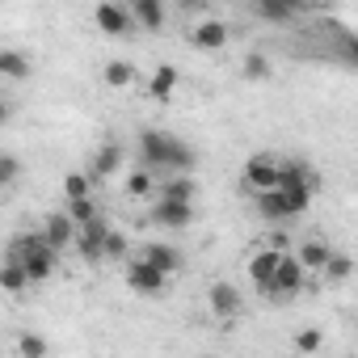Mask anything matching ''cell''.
Segmentation results:
<instances>
[{
    "label": "cell",
    "mask_w": 358,
    "mask_h": 358,
    "mask_svg": "<svg viewBox=\"0 0 358 358\" xmlns=\"http://www.w3.org/2000/svg\"><path fill=\"white\" fill-rule=\"evenodd\" d=\"M89 169H93L89 177H114V173L122 169V143H114V139H110V143H101V148H97V156L89 160Z\"/></svg>",
    "instance_id": "obj_16"
},
{
    "label": "cell",
    "mask_w": 358,
    "mask_h": 358,
    "mask_svg": "<svg viewBox=\"0 0 358 358\" xmlns=\"http://www.w3.org/2000/svg\"><path fill=\"white\" fill-rule=\"evenodd\" d=\"M101 76H106L110 89H131V85H135V64H131V59H110Z\"/></svg>",
    "instance_id": "obj_20"
},
{
    "label": "cell",
    "mask_w": 358,
    "mask_h": 358,
    "mask_svg": "<svg viewBox=\"0 0 358 358\" xmlns=\"http://www.w3.org/2000/svg\"><path fill=\"white\" fill-rule=\"evenodd\" d=\"M320 274H324V278H333V282H345V278L354 274V262H350L345 253H333V257H329V266H324Z\"/></svg>",
    "instance_id": "obj_29"
},
{
    "label": "cell",
    "mask_w": 358,
    "mask_h": 358,
    "mask_svg": "<svg viewBox=\"0 0 358 358\" xmlns=\"http://www.w3.org/2000/svg\"><path fill=\"white\" fill-rule=\"evenodd\" d=\"M76 228H85V224H93L97 220V203L93 199H80V203H68V211H64Z\"/></svg>",
    "instance_id": "obj_27"
},
{
    "label": "cell",
    "mask_w": 358,
    "mask_h": 358,
    "mask_svg": "<svg viewBox=\"0 0 358 358\" xmlns=\"http://www.w3.org/2000/svg\"><path fill=\"white\" fill-rule=\"evenodd\" d=\"M127 194H131V199H148V194H156V173L135 169V173L127 177Z\"/></svg>",
    "instance_id": "obj_23"
},
{
    "label": "cell",
    "mask_w": 358,
    "mask_h": 358,
    "mask_svg": "<svg viewBox=\"0 0 358 358\" xmlns=\"http://www.w3.org/2000/svg\"><path fill=\"white\" fill-rule=\"evenodd\" d=\"M278 257H282L278 249H257V253L249 257V278H253L262 291L270 287V278H274V270H278Z\"/></svg>",
    "instance_id": "obj_17"
},
{
    "label": "cell",
    "mask_w": 358,
    "mask_h": 358,
    "mask_svg": "<svg viewBox=\"0 0 358 358\" xmlns=\"http://www.w3.org/2000/svg\"><path fill=\"white\" fill-rule=\"evenodd\" d=\"M22 182V160L13 152H0V190H9Z\"/></svg>",
    "instance_id": "obj_26"
},
{
    "label": "cell",
    "mask_w": 358,
    "mask_h": 358,
    "mask_svg": "<svg viewBox=\"0 0 358 358\" xmlns=\"http://www.w3.org/2000/svg\"><path fill=\"white\" fill-rule=\"evenodd\" d=\"M9 118H13V106H9V101H5V97H0V127H5V122H9Z\"/></svg>",
    "instance_id": "obj_32"
},
{
    "label": "cell",
    "mask_w": 358,
    "mask_h": 358,
    "mask_svg": "<svg viewBox=\"0 0 358 358\" xmlns=\"http://www.w3.org/2000/svg\"><path fill=\"white\" fill-rule=\"evenodd\" d=\"M156 199H160V203H194V199H199V182H194L190 173L160 177V182H156Z\"/></svg>",
    "instance_id": "obj_8"
},
{
    "label": "cell",
    "mask_w": 358,
    "mask_h": 358,
    "mask_svg": "<svg viewBox=\"0 0 358 358\" xmlns=\"http://www.w3.org/2000/svg\"><path fill=\"white\" fill-rule=\"evenodd\" d=\"M5 257H13V262L26 270L30 287H34V282H47V278L59 270V253H55L38 232H17V236L9 241V253H5Z\"/></svg>",
    "instance_id": "obj_2"
},
{
    "label": "cell",
    "mask_w": 358,
    "mask_h": 358,
    "mask_svg": "<svg viewBox=\"0 0 358 358\" xmlns=\"http://www.w3.org/2000/svg\"><path fill=\"white\" fill-rule=\"evenodd\" d=\"M199 164V152L190 143H182L173 131H139V169L173 177V173H190Z\"/></svg>",
    "instance_id": "obj_1"
},
{
    "label": "cell",
    "mask_w": 358,
    "mask_h": 358,
    "mask_svg": "<svg viewBox=\"0 0 358 358\" xmlns=\"http://www.w3.org/2000/svg\"><path fill=\"white\" fill-rule=\"evenodd\" d=\"M295 350H299V354H320V350H324V333H320L316 324H303V329L295 333Z\"/></svg>",
    "instance_id": "obj_25"
},
{
    "label": "cell",
    "mask_w": 358,
    "mask_h": 358,
    "mask_svg": "<svg viewBox=\"0 0 358 358\" xmlns=\"http://www.w3.org/2000/svg\"><path fill=\"white\" fill-rule=\"evenodd\" d=\"M106 257H127V236H122V232H114V228H110L106 249H101V262H106Z\"/></svg>",
    "instance_id": "obj_30"
},
{
    "label": "cell",
    "mask_w": 358,
    "mask_h": 358,
    "mask_svg": "<svg viewBox=\"0 0 358 358\" xmlns=\"http://www.w3.org/2000/svg\"><path fill=\"white\" fill-rule=\"evenodd\" d=\"M329 257H333V249H329V241H303L299 245V253H295V262H299V270L303 274H320L324 266H329Z\"/></svg>",
    "instance_id": "obj_15"
},
{
    "label": "cell",
    "mask_w": 358,
    "mask_h": 358,
    "mask_svg": "<svg viewBox=\"0 0 358 358\" xmlns=\"http://www.w3.org/2000/svg\"><path fill=\"white\" fill-rule=\"evenodd\" d=\"M303 270H299V262H295V253H282L278 257V270H274V278H270V287H266V295H274V299H295L299 291H303Z\"/></svg>",
    "instance_id": "obj_3"
},
{
    "label": "cell",
    "mask_w": 358,
    "mask_h": 358,
    "mask_svg": "<svg viewBox=\"0 0 358 358\" xmlns=\"http://www.w3.org/2000/svg\"><path fill=\"white\" fill-rule=\"evenodd\" d=\"M0 76L26 80V76H30V59H26L22 51H0Z\"/></svg>",
    "instance_id": "obj_22"
},
{
    "label": "cell",
    "mask_w": 358,
    "mask_h": 358,
    "mask_svg": "<svg viewBox=\"0 0 358 358\" xmlns=\"http://www.w3.org/2000/svg\"><path fill=\"white\" fill-rule=\"evenodd\" d=\"M152 224L156 228H164V232H182V228H190L194 224V203H152Z\"/></svg>",
    "instance_id": "obj_6"
},
{
    "label": "cell",
    "mask_w": 358,
    "mask_h": 358,
    "mask_svg": "<svg viewBox=\"0 0 358 358\" xmlns=\"http://www.w3.org/2000/svg\"><path fill=\"white\" fill-rule=\"evenodd\" d=\"M228 38H232V30H228V22H199L194 30H190V43L199 47V51H224L228 47Z\"/></svg>",
    "instance_id": "obj_11"
},
{
    "label": "cell",
    "mask_w": 358,
    "mask_h": 358,
    "mask_svg": "<svg viewBox=\"0 0 358 358\" xmlns=\"http://www.w3.org/2000/svg\"><path fill=\"white\" fill-rule=\"evenodd\" d=\"M177 68L173 64H160L156 72H152V80H148V93H152V101H169L173 97V89H177Z\"/></svg>",
    "instance_id": "obj_18"
},
{
    "label": "cell",
    "mask_w": 358,
    "mask_h": 358,
    "mask_svg": "<svg viewBox=\"0 0 358 358\" xmlns=\"http://www.w3.org/2000/svg\"><path fill=\"white\" fill-rule=\"evenodd\" d=\"M51 350H47V341L38 337V333H22L17 337V358H47Z\"/></svg>",
    "instance_id": "obj_28"
},
{
    "label": "cell",
    "mask_w": 358,
    "mask_h": 358,
    "mask_svg": "<svg viewBox=\"0 0 358 358\" xmlns=\"http://www.w3.org/2000/svg\"><path fill=\"white\" fill-rule=\"evenodd\" d=\"M106 236H110V224L97 215L93 224H85V228H76V249H80V257L85 262H101V249H106Z\"/></svg>",
    "instance_id": "obj_9"
},
{
    "label": "cell",
    "mask_w": 358,
    "mask_h": 358,
    "mask_svg": "<svg viewBox=\"0 0 358 358\" xmlns=\"http://www.w3.org/2000/svg\"><path fill=\"white\" fill-rule=\"evenodd\" d=\"M207 303H211V312L215 316H224V320H232L236 312H241V291L232 287V282H211V291H207Z\"/></svg>",
    "instance_id": "obj_14"
},
{
    "label": "cell",
    "mask_w": 358,
    "mask_h": 358,
    "mask_svg": "<svg viewBox=\"0 0 358 358\" xmlns=\"http://www.w3.org/2000/svg\"><path fill=\"white\" fill-rule=\"evenodd\" d=\"M64 199H68V203L93 199V177H89V173H68V177H64Z\"/></svg>",
    "instance_id": "obj_21"
},
{
    "label": "cell",
    "mask_w": 358,
    "mask_h": 358,
    "mask_svg": "<svg viewBox=\"0 0 358 358\" xmlns=\"http://www.w3.org/2000/svg\"><path fill=\"white\" fill-rule=\"evenodd\" d=\"M253 13H257L262 22H291V17H295V5H278V0H257Z\"/></svg>",
    "instance_id": "obj_24"
},
{
    "label": "cell",
    "mask_w": 358,
    "mask_h": 358,
    "mask_svg": "<svg viewBox=\"0 0 358 358\" xmlns=\"http://www.w3.org/2000/svg\"><path fill=\"white\" fill-rule=\"evenodd\" d=\"M26 287H30V278H26V270H22L13 257L0 262V291H5V295H22Z\"/></svg>",
    "instance_id": "obj_19"
},
{
    "label": "cell",
    "mask_w": 358,
    "mask_h": 358,
    "mask_svg": "<svg viewBox=\"0 0 358 358\" xmlns=\"http://www.w3.org/2000/svg\"><path fill=\"white\" fill-rule=\"evenodd\" d=\"M93 22H97V30L101 34H110V38H127V34H135V22H131V13H127V5H97L93 9Z\"/></svg>",
    "instance_id": "obj_7"
},
{
    "label": "cell",
    "mask_w": 358,
    "mask_h": 358,
    "mask_svg": "<svg viewBox=\"0 0 358 358\" xmlns=\"http://www.w3.org/2000/svg\"><path fill=\"white\" fill-rule=\"evenodd\" d=\"M127 287H131L135 295H143V299H156V295H164L169 278L156 274L143 257H131V262H127Z\"/></svg>",
    "instance_id": "obj_4"
},
{
    "label": "cell",
    "mask_w": 358,
    "mask_h": 358,
    "mask_svg": "<svg viewBox=\"0 0 358 358\" xmlns=\"http://www.w3.org/2000/svg\"><path fill=\"white\" fill-rule=\"evenodd\" d=\"M245 76H249V80L270 76V59H266V55H249V59H245Z\"/></svg>",
    "instance_id": "obj_31"
},
{
    "label": "cell",
    "mask_w": 358,
    "mask_h": 358,
    "mask_svg": "<svg viewBox=\"0 0 358 358\" xmlns=\"http://www.w3.org/2000/svg\"><path fill=\"white\" fill-rule=\"evenodd\" d=\"M156 274H164V278H173L177 270H182V249H177V245H169V241H152L143 253H139Z\"/></svg>",
    "instance_id": "obj_10"
},
{
    "label": "cell",
    "mask_w": 358,
    "mask_h": 358,
    "mask_svg": "<svg viewBox=\"0 0 358 358\" xmlns=\"http://www.w3.org/2000/svg\"><path fill=\"white\" fill-rule=\"evenodd\" d=\"M245 186L253 194H270L278 186V160L274 156H249L245 160Z\"/></svg>",
    "instance_id": "obj_5"
},
{
    "label": "cell",
    "mask_w": 358,
    "mask_h": 358,
    "mask_svg": "<svg viewBox=\"0 0 358 358\" xmlns=\"http://www.w3.org/2000/svg\"><path fill=\"white\" fill-rule=\"evenodd\" d=\"M127 13H131V22H135V30H164V5H160V0H131V5H127Z\"/></svg>",
    "instance_id": "obj_12"
},
{
    "label": "cell",
    "mask_w": 358,
    "mask_h": 358,
    "mask_svg": "<svg viewBox=\"0 0 358 358\" xmlns=\"http://www.w3.org/2000/svg\"><path fill=\"white\" fill-rule=\"evenodd\" d=\"M38 236H43V241H47V245H51V249L59 253V249H68V245L76 241V224H72V220H68L64 211H59V215L51 211V215L43 220V232H38Z\"/></svg>",
    "instance_id": "obj_13"
}]
</instances>
